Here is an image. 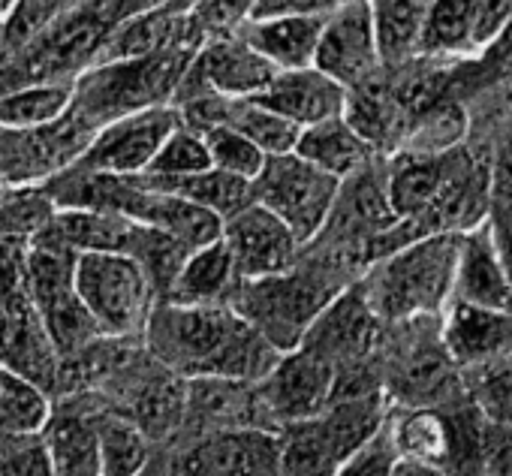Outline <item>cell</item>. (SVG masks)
<instances>
[{
	"instance_id": "cell-1",
	"label": "cell",
	"mask_w": 512,
	"mask_h": 476,
	"mask_svg": "<svg viewBox=\"0 0 512 476\" xmlns=\"http://www.w3.org/2000/svg\"><path fill=\"white\" fill-rule=\"evenodd\" d=\"M151 356L187 377H223L260 383L281 350H275L232 305L157 302L145 323Z\"/></svg>"
},
{
	"instance_id": "cell-2",
	"label": "cell",
	"mask_w": 512,
	"mask_h": 476,
	"mask_svg": "<svg viewBox=\"0 0 512 476\" xmlns=\"http://www.w3.org/2000/svg\"><path fill=\"white\" fill-rule=\"evenodd\" d=\"M461 232H428L374 260L359 281L371 311L395 326L440 317L452 299Z\"/></svg>"
},
{
	"instance_id": "cell-3",
	"label": "cell",
	"mask_w": 512,
	"mask_h": 476,
	"mask_svg": "<svg viewBox=\"0 0 512 476\" xmlns=\"http://www.w3.org/2000/svg\"><path fill=\"white\" fill-rule=\"evenodd\" d=\"M187 64L178 52L163 49L145 58H118L91 64V70L73 85L70 115L88 130L103 127L112 118H121L136 109L163 106V97L175 94Z\"/></svg>"
},
{
	"instance_id": "cell-4",
	"label": "cell",
	"mask_w": 512,
	"mask_h": 476,
	"mask_svg": "<svg viewBox=\"0 0 512 476\" xmlns=\"http://www.w3.org/2000/svg\"><path fill=\"white\" fill-rule=\"evenodd\" d=\"M344 290L329 272L317 269H287L269 278L241 281L232 308L275 350H296L314 323V317Z\"/></svg>"
},
{
	"instance_id": "cell-5",
	"label": "cell",
	"mask_w": 512,
	"mask_h": 476,
	"mask_svg": "<svg viewBox=\"0 0 512 476\" xmlns=\"http://www.w3.org/2000/svg\"><path fill=\"white\" fill-rule=\"evenodd\" d=\"M76 251L61 245L49 232H37L25 248V278L34 311L58 353V359L82 356L103 335L88 317L76 281Z\"/></svg>"
},
{
	"instance_id": "cell-6",
	"label": "cell",
	"mask_w": 512,
	"mask_h": 476,
	"mask_svg": "<svg viewBox=\"0 0 512 476\" xmlns=\"http://www.w3.org/2000/svg\"><path fill=\"white\" fill-rule=\"evenodd\" d=\"M73 281L103 338H136L145 332L157 293L136 257L115 251L76 254Z\"/></svg>"
},
{
	"instance_id": "cell-7",
	"label": "cell",
	"mask_w": 512,
	"mask_h": 476,
	"mask_svg": "<svg viewBox=\"0 0 512 476\" xmlns=\"http://www.w3.org/2000/svg\"><path fill=\"white\" fill-rule=\"evenodd\" d=\"M404 341L395 344L383 389L401 407H455L464 398V377L461 368L443 347L440 338V317H422L401 323Z\"/></svg>"
},
{
	"instance_id": "cell-8",
	"label": "cell",
	"mask_w": 512,
	"mask_h": 476,
	"mask_svg": "<svg viewBox=\"0 0 512 476\" xmlns=\"http://www.w3.org/2000/svg\"><path fill=\"white\" fill-rule=\"evenodd\" d=\"M250 190L253 202L278 214L305 248L317 235H323L341 190V178L317 169L296 151H287L266 157L263 169L250 181Z\"/></svg>"
},
{
	"instance_id": "cell-9",
	"label": "cell",
	"mask_w": 512,
	"mask_h": 476,
	"mask_svg": "<svg viewBox=\"0 0 512 476\" xmlns=\"http://www.w3.org/2000/svg\"><path fill=\"white\" fill-rule=\"evenodd\" d=\"M181 124V112L172 106H148L97 127L85 151L70 163L85 172L139 175L154 160L163 139Z\"/></svg>"
},
{
	"instance_id": "cell-10",
	"label": "cell",
	"mask_w": 512,
	"mask_h": 476,
	"mask_svg": "<svg viewBox=\"0 0 512 476\" xmlns=\"http://www.w3.org/2000/svg\"><path fill=\"white\" fill-rule=\"evenodd\" d=\"M335 389V365L323 356L296 347L281 353L275 368L256 383V398L263 404L269 425H290L326 410Z\"/></svg>"
},
{
	"instance_id": "cell-11",
	"label": "cell",
	"mask_w": 512,
	"mask_h": 476,
	"mask_svg": "<svg viewBox=\"0 0 512 476\" xmlns=\"http://www.w3.org/2000/svg\"><path fill=\"white\" fill-rule=\"evenodd\" d=\"M314 67L332 76L347 91L383 73V55L368 0H347L344 7L326 16Z\"/></svg>"
},
{
	"instance_id": "cell-12",
	"label": "cell",
	"mask_w": 512,
	"mask_h": 476,
	"mask_svg": "<svg viewBox=\"0 0 512 476\" xmlns=\"http://www.w3.org/2000/svg\"><path fill=\"white\" fill-rule=\"evenodd\" d=\"M220 238L241 281L287 272L296 266L302 251L290 226L260 202H247L229 214L220 226Z\"/></svg>"
},
{
	"instance_id": "cell-13",
	"label": "cell",
	"mask_w": 512,
	"mask_h": 476,
	"mask_svg": "<svg viewBox=\"0 0 512 476\" xmlns=\"http://www.w3.org/2000/svg\"><path fill=\"white\" fill-rule=\"evenodd\" d=\"M275 73L278 67L269 64L244 37H217L199 49L193 64H187L175 94L193 88L184 94V103L199 97H253L275 79Z\"/></svg>"
},
{
	"instance_id": "cell-14",
	"label": "cell",
	"mask_w": 512,
	"mask_h": 476,
	"mask_svg": "<svg viewBox=\"0 0 512 476\" xmlns=\"http://www.w3.org/2000/svg\"><path fill=\"white\" fill-rule=\"evenodd\" d=\"M383 320L371 311L359 284L344 287L308 326L299 347L323 356L338 368L368 362L380 344Z\"/></svg>"
},
{
	"instance_id": "cell-15",
	"label": "cell",
	"mask_w": 512,
	"mask_h": 476,
	"mask_svg": "<svg viewBox=\"0 0 512 476\" xmlns=\"http://www.w3.org/2000/svg\"><path fill=\"white\" fill-rule=\"evenodd\" d=\"M91 136L94 130H88L70 112L61 121L34 130L0 127V178L7 184H19L55 175L85 151Z\"/></svg>"
},
{
	"instance_id": "cell-16",
	"label": "cell",
	"mask_w": 512,
	"mask_h": 476,
	"mask_svg": "<svg viewBox=\"0 0 512 476\" xmlns=\"http://www.w3.org/2000/svg\"><path fill=\"white\" fill-rule=\"evenodd\" d=\"M250 100L272 109L275 115L287 118L290 124L302 130V127L344 115L347 88L311 64L299 70H278L275 79Z\"/></svg>"
},
{
	"instance_id": "cell-17",
	"label": "cell",
	"mask_w": 512,
	"mask_h": 476,
	"mask_svg": "<svg viewBox=\"0 0 512 476\" xmlns=\"http://www.w3.org/2000/svg\"><path fill=\"white\" fill-rule=\"evenodd\" d=\"M440 338L452 362L467 371L473 365L512 353V311L449 302L440 314Z\"/></svg>"
},
{
	"instance_id": "cell-18",
	"label": "cell",
	"mask_w": 512,
	"mask_h": 476,
	"mask_svg": "<svg viewBox=\"0 0 512 476\" xmlns=\"http://www.w3.org/2000/svg\"><path fill=\"white\" fill-rule=\"evenodd\" d=\"M452 299L467 302V305H479V308L512 311V287H509L506 272L500 266L494 238L488 229V217L479 226L461 232V238H458Z\"/></svg>"
},
{
	"instance_id": "cell-19",
	"label": "cell",
	"mask_w": 512,
	"mask_h": 476,
	"mask_svg": "<svg viewBox=\"0 0 512 476\" xmlns=\"http://www.w3.org/2000/svg\"><path fill=\"white\" fill-rule=\"evenodd\" d=\"M43 232H49L76 254H88V251L133 254L142 223L106 208H55Z\"/></svg>"
},
{
	"instance_id": "cell-20",
	"label": "cell",
	"mask_w": 512,
	"mask_h": 476,
	"mask_svg": "<svg viewBox=\"0 0 512 476\" xmlns=\"http://www.w3.org/2000/svg\"><path fill=\"white\" fill-rule=\"evenodd\" d=\"M446 154H422V151H395L392 163L383 169L386 175V193L392 202V211L398 220H407L419 232V220L431 208V202L440 193L443 175H446ZM422 235V232H419Z\"/></svg>"
},
{
	"instance_id": "cell-21",
	"label": "cell",
	"mask_w": 512,
	"mask_h": 476,
	"mask_svg": "<svg viewBox=\"0 0 512 476\" xmlns=\"http://www.w3.org/2000/svg\"><path fill=\"white\" fill-rule=\"evenodd\" d=\"M326 16H269L244 19L241 37L278 70L311 67Z\"/></svg>"
},
{
	"instance_id": "cell-22",
	"label": "cell",
	"mask_w": 512,
	"mask_h": 476,
	"mask_svg": "<svg viewBox=\"0 0 512 476\" xmlns=\"http://www.w3.org/2000/svg\"><path fill=\"white\" fill-rule=\"evenodd\" d=\"M241 278L235 272V263L223 245V238L193 248L178 269L169 293L163 302H178V305H229Z\"/></svg>"
},
{
	"instance_id": "cell-23",
	"label": "cell",
	"mask_w": 512,
	"mask_h": 476,
	"mask_svg": "<svg viewBox=\"0 0 512 476\" xmlns=\"http://www.w3.org/2000/svg\"><path fill=\"white\" fill-rule=\"evenodd\" d=\"M344 118L368 142V148L374 154L398 151L404 136H407V127H410V115L395 100V94H392L383 73L377 79L347 91Z\"/></svg>"
},
{
	"instance_id": "cell-24",
	"label": "cell",
	"mask_w": 512,
	"mask_h": 476,
	"mask_svg": "<svg viewBox=\"0 0 512 476\" xmlns=\"http://www.w3.org/2000/svg\"><path fill=\"white\" fill-rule=\"evenodd\" d=\"M40 437L55 476H100V416L79 410L49 413Z\"/></svg>"
},
{
	"instance_id": "cell-25",
	"label": "cell",
	"mask_w": 512,
	"mask_h": 476,
	"mask_svg": "<svg viewBox=\"0 0 512 476\" xmlns=\"http://www.w3.org/2000/svg\"><path fill=\"white\" fill-rule=\"evenodd\" d=\"M398 458L446 467L455 449V416L443 407H398L386 416Z\"/></svg>"
},
{
	"instance_id": "cell-26",
	"label": "cell",
	"mask_w": 512,
	"mask_h": 476,
	"mask_svg": "<svg viewBox=\"0 0 512 476\" xmlns=\"http://www.w3.org/2000/svg\"><path fill=\"white\" fill-rule=\"evenodd\" d=\"M293 151L299 157H305L308 163H314L317 169H323V172H329V175H335L341 181L374 160V151L350 127V121L344 115L311 124V127H302Z\"/></svg>"
},
{
	"instance_id": "cell-27",
	"label": "cell",
	"mask_w": 512,
	"mask_h": 476,
	"mask_svg": "<svg viewBox=\"0 0 512 476\" xmlns=\"http://www.w3.org/2000/svg\"><path fill=\"white\" fill-rule=\"evenodd\" d=\"M344 455L335 449L320 419L290 422L278 434L275 476H335Z\"/></svg>"
},
{
	"instance_id": "cell-28",
	"label": "cell",
	"mask_w": 512,
	"mask_h": 476,
	"mask_svg": "<svg viewBox=\"0 0 512 476\" xmlns=\"http://www.w3.org/2000/svg\"><path fill=\"white\" fill-rule=\"evenodd\" d=\"M383 67H395L419 55V40L434 0H368Z\"/></svg>"
},
{
	"instance_id": "cell-29",
	"label": "cell",
	"mask_w": 512,
	"mask_h": 476,
	"mask_svg": "<svg viewBox=\"0 0 512 476\" xmlns=\"http://www.w3.org/2000/svg\"><path fill=\"white\" fill-rule=\"evenodd\" d=\"M139 178L148 187L175 193L181 199H190V202L208 208L220 220H226L229 214H235L238 208H244L247 202H253L250 181L235 178L229 172H220L214 166H208L202 172H193V175H181V178H163V175H145V172H139Z\"/></svg>"
},
{
	"instance_id": "cell-30",
	"label": "cell",
	"mask_w": 512,
	"mask_h": 476,
	"mask_svg": "<svg viewBox=\"0 0 512 476\" xmlns=\"http://www.w3.org/2000/svg\"><path fill=\"white\" fill-rule=\"evenodd\" d=\"M419 55L437 58V61L479 55L476 0H434L422 40H419Z\"/></svg>"
},
{
	"instance_id": "cell-31",
	"label": "cell",
	"mask_w": 512,
	"mask_h": 476,
	"mask_svg": "<svg viewBox=\"0 0 512 476\" xmlns=\"http://www.w3.org/2000/svg\"><path fill=\"white\" fill-rule=\"evenodd\" d=\"M49 413L52 404L46 389L0 362V440L40 434Z\"/></svg>"
},
{
	"instance_id": "cell-32",
	"label": "cell",
	"mask_w": 512,
	"mask_h": 476,
	"mask_svg": "<svg viewBox=\"0 0 512 476\" xmlns=\"http://www.w3.org/2000/svg\"><path fill=\"white\" fill-rule=\"evenodd\" d=\"M73 106V85L37 82L0 94V127L34 130L61 121Z\"/></svg>"
},
{
	"instance_id": "cell-33",
	"label": "cell",
	"mask_w": 512,
	"mask_h": 476,
	"mask_svg": "<svg viewBox=\"0 0 512 476\" xmlns=\"http://www.w3.org/2000/svg\"><path fill=\"white\" fill-rule=\"evenodd\" d=\"M467 133H470L467 109L455 97L443 94L440 100L425 106L419 115H413L401 148L422 151V154H446V151L464 145Z\"/></svg>"
},
{
	"instance_id": "cell-34",
	"label": "cell",
	"mask_w": 512,
	"mask_h": 476,
	"mask_svg": "<svg viewBox=\"0 0 512 476\" xmlns=\"http://www.w3.org/2000/svg\"><path fill=\"white\" fill-rule=\"evenodd\" d=\"M470 404L482 419L512 428V353L461 371Z\"/></svg>"
},
{
	"instance_id": "cell-35",
	"label": "cell",
	"mask_w": 512,
	"mask_h": 476,
	"mask_svg": "<svg viewBox=\"0 0 512 476\" xmlns=\"http://www.w3.org/2000/svg\"><path fill=\"white\" fill-rule=\"evenodd\" d=\"M151 458L148 437L124 416H100V476H136Z\"/></svg>"
},
{
	"instance_id": "cell-36",
	"label": "cell",
	"mask_w": 512,
	"mask_h": 476,
	"mask_svg": "<svg viewBox=\"0 0 512 476\" xmlns=\"http://www.w3.org/2000/svg\"><path fill=\"white\" fill-rule=\"evenodd\" d=\"M184 404H187V386H181L175 377L154 380L142 386L136 398V425L148 440H163L169 437L181 419H184Z\"/></svg>"
},
{
	"instance_id": "cell-37",
	"label": "cell",
	"mask_w": 512,
	"mask_h": 476,
	"mask_svg": "<svg viewBox=\"0 0 512 476\" xmlns=\"http://www.w3.org/2000/svg\"><path fill=\"white\" fill-rule=\"evenodd\" d=\"M193 127V124H190ZM205 139V148H208V157H211V166L220 169V172H229L235 178H244V181H253L256 172L263 169L266 157L260 148H256L250 139H244L241 133H235L232 127H223V124H202L196 127Z\"/></svg>"
},
{
	"instance_id": "cell-38",
	"label": "cell",
	"mask_w": 512,
	"mask_h": 476,
	"mask_svg": "<svg viewBox=\"0 0 512 476\" xmlns=\"http://www.w3.org/2000/svg\"><path fill=\"white\" fill-rule=\"evenodd\" d=\"M211 166L205 139L196 127H190L187 121H181L157 148L154 160L148 163L145 175H163V178H181V175H193Z\"/></svg>"
},
{
	"instance_id": "cell-39",
	"label": "cell",
	"mask_w": 512,
	"mask_h": 476,
	"mask_svg": "<svg viewBox=\"0 0 512 476\" xmlns=\"http://www.w3.org/2000/svg\"><path fill=\"white\" fill-rule=\"evenodd\" d=\"M67 13V0H16L4 22V64L34 43L58 16ZM0 64V67H4Z\"/></svg>"
},
{
	"instance_id": "cell-40",
	"label": "cell",
	"mask_w": 512,
	"mask_h": 476,
	"mask_svg": "<svg viewBox=\"0 0 512 476\" xmlns=\"http://www.w3.org/2000/svg\"><path fill=\"white\" fill-rule=\"evenodd\" d=\"M0 476H55L40 434L0 440Z\"/></svg>"
},
{
	"instance_id": "cell-41",
	"label": "cell",
	"mask_w": 512,
	"mask_h": 476,
	"mask_svg": "<svg viewBox=\"0 0 512 476\" xmlns=\"http://www.w3.org/2000/svg\"><path fill=\"white\" fill-rule=\"evenodd\" d=\"M395 461H398V452H395L389 428L383 422V428L368 443H362L353 455H347L338 464L335 476H392Z\"/></svg>"
},
{
	"instance_id": "cell-42",
	"label": "cell",
	"mask_w": 512,
	"mask_h": 476,
	"mask_svg": "<svg viewBox=\"0 0 512 476\" xmlns=\"http://www.w3.org/2000/svg\"><path fill=\"white\" fill-rule=\"evenodd\" d=\"M479 467L485 476H512V428L482 419L479 425Z\"/></svg>"
},
{
	"instance_id": "cell-43",
	"label": "cell",
	"mask_w": 512,
	"mask_h": 476,
	"mask_svg": "<svg viewBox=\"0 0 512 476\" xmlns=\"http://www.w3.org/2000/svg\"><path fill=\"white\" fill-rule=\"evenodd\" d=\"M347 0H253L247 7V19L269 16H332Z\"/></svg>"
},
{
	"instance_id": "cell-44",
	"label": "cell",
	"mask_w": 512,
	"mask_h": 476,
	"mask_svg": "<svg viewBox=\"0 0 512 476\" xmlns=\"http://www.w3.org/2000/svg\"><path fill=\"white\" fill-rule=\"evenodd\" d=\"M488 229H491V238H494L500 266L506 272V281L512 287V205L509 202H491Z\"/></svg>"
},
{
	"instance_id": "cell-45",
	"label": "cell",
	"mask_w": 512,
	"mask_h": 476,
	"mask_svg": "<svg viewBox=\"0 0 512 476\" xmlns=\"http://www.w3.org/2000/svg\"><path fill=\"white\" fill-rule=\"evenodd\" d=\"M491 190L494 202H512V133H506L491 163Z\"/></svg>"
},
{
	"instance_id": "cell-46",
	"label": "cell",
	"mask_w": 512,
	"mask_h": 476,
	"mask_svg": "<svg viewBox=\"0 0 512 476\" xmlns=\"http://www.w3.org/2000/svg\"><path fill=\"white\" fill-rule=\"evenodd\" d=\"M109 4H112L115 22H124V19H130V16L160 10V7L166 4V0H109Z\"/></svg>"
},
{
	"instance_id": "cell-47",
	"label": "cell",
	"mask_w": 512,
	"mask_h": 476,
	"mask_svg": "<svg viewBox=\"0 0 512 476\" xmlns=\"http://www.w3.org/2000/svg\"><path fill=\"white\" fill-rule=\"evenodd\" d=\"M392 476H446V470H443V467H437V464L398 458V461H395V467H392Z\"/></svg>"
},
{
	"instance_id": "cell-48",
	"label": "cell",
	"mask_w": 512,
	"mask_h": 476,
	"mask_svg": "<svg viewBox=\"0 0 512 476\" xmlns=\"http://www.w3.org/2000/svg\"><path fill=\"white\" fill-rule=\"evenodd\" d=\"M136 476H172V464H163V461H151L136 473Z\"/></svg>"
},
{
	"instance_id": "cell-49",
	"label": "cell",
	"mask_w": 512,
	"mask_h": 476,
	"mask_svg": "<svg viewBox=\"0 0 512 476\" xmlns=\"http://www.w3.org/2000/svg\"><path fill=\"white\" fill-rule=\"evenodd\" d=\"M13 7H16V0H0V25L7 22V16L13 13Z\"/></svg>"
},
{
	"instance_id": "cell-50",
	"label": "cell",
	"mask_w": 512,
	"mask_h": 476,
	"mask_svg": "<svg viewBox=\"0 0 512 476\" xmlns=\"http://www.w3.org/2000/svg\"><path fill=\"white\" fill-rule=\"evenodd\" d=\"M0 64H4V25H0Z\"/></svg>"
},
{
	"instance_id": "cell-51",
	"label": "cell",
	"mask_w": 512,
	"mask_h": 476,
	"mask_svg": "<svg viewBox=\"0 0 512 476\" xmlns=\"http://www.w3.org/2000/svg\"><path fill=\"white\" fill-rule=\"evenodd\" d=\"M4 193H7V181H4V178H0V196H4Z\"/></svg>"
}]
</instances>
